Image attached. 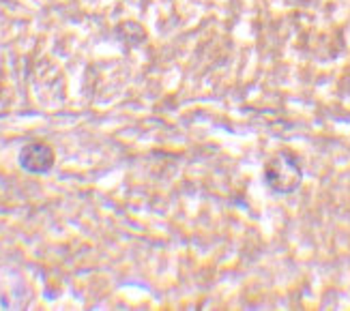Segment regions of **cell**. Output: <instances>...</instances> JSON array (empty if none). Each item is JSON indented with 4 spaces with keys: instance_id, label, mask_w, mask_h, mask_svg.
<instances>
[{
    "instance_id": "1",
    "label": "cell",
    "mask_w": 350,
    "mask_h": 311,
    "mask_svg": "<svg viewBox=\"0 0 350 311\" xmlns=\"http://www.w3.org/2000/svg\"><path fill=\"white\" fill-rule=\"evenodd\" d=\"M301 180H303V170L295 154L280 152L267 163L265 182L269 185V189L273 193H278V195L293 193L299 189Z\"/></svg>"
},
{
    "instance_id": "2",
    "label": "cell",
    "mask_w": 350,
    "mask_h": 311,
    "mask_svg": "<svg viewBox=\"0 0 350 311\" xmlns=\"http://www.w3.org/2000/svg\"><path fill=\"white\" fill-rule=\"evenodd\" d=\"M56 154L50 144L30 142L20 150V165L28 174H48L54 167Z\"/></svg>"
}]
</instances>
